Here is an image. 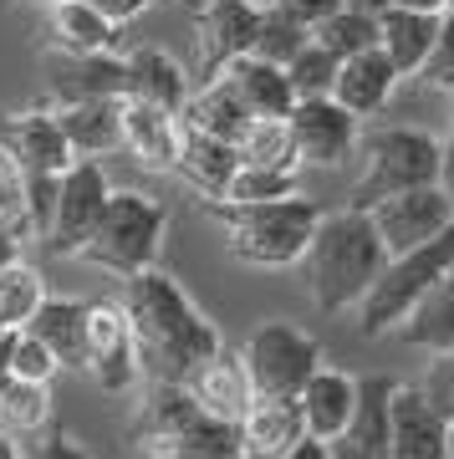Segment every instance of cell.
<instances>
[{
	"instance_id": "6da1fadb",
	"label": "cell",
	"mask_w": 454,
	"mask_h": 459,
	"mask_svg": "<svg viewBox=\"0 0 454 459\" xmlns=\"http://www.w3.org/2000/svg\"><path fill=\"white\" fill-rule=\"evenodd\" d=\"M123 312H128V327L138 337V362H144L148 377H184L195 373L199 362H210L220 352V332L205 312H199L189 291L169 281L153 265V271H138V276L123 281Z\"/></svg>"
},
{
	"instance_id": "7a4b0ae2",
	"label": "cell",
	"mask_w": 454,
	"mask_h": 459,
	"mask_svg": "<svg viewBox=\"0 0 454 459\" xmlns=\"http://www.w3.org/2000/svg\"><path fill=\"white\" fill-rule=\"evenodd\" d=\"M301 261H307L311 301L322 312H353L368 296V286L378 281L389 250L378 240L368 210H337V214H322V225H317Z\"/></svg>"
},
{
	"instance_id": "3957f363",
	"label": "cell",
	"mask_w": 454,
	"mask_h": 459,
	"mask_svg": "<svg viewBox=\"0 0 454 459\" xmlns=\"http://www.w3.org/2000/svg\"><path fill=\"white\" fill-rule=\"evenodd\" d=\"M210 210L225 225L230 255L240 265H256V271H286V265H296L307 255L317 225H322V204H311L301 195L260 199V204H225V199H214Z\"/></svg>"
},
{
	"instance_id": "277c9868",
	"label": "cell",
	"mask_w": 454,
	"mask_h": 459,
	"mask_svg": "<svg viewBox=\"0 0 454 459\" xmlns=\"http://www.w3.org/2000/svg\"><path fill=\"white\" fill-rule=\"evenodd\" d=\"M163 235H169V214H163L159 199L144 195V189H113L98 214V225H92V235L82 240V250L72 261L98 265L108 276L128 281L138 271L159 265Z\"/></svg>"
},
{
	"instance_id": "5b68a950",
	"label": "cell",
	"mask_w": 454,
	"mask_h": 459,
	"mask_svg": "<svg viewBox=\"0 0 454 459\" xmlns=\"http://www.w3.org/2000/svg\"><path fill=\"white\" fill-rule=\"evenodd\" d=\"M454 271V225L434 240H423V246L404 250V255H389L378 281L368 286V296L357 301V332L362 337H383V332H398L408 312H414V301H419L439 276H450Z\"/></svg>"
},
{
	"instance_id": "8992f818",
	"label": "cell",
	"mask_w": 454,
	"mask_h": 459,
	"mask_svg": "<svg viewBox=\"0 0 454 459\" xmlns=\"http://www.w3.org/2000/svg\"><path fill=\"white\" fill-rule=\"evenodd\" d=\"M357 153H362V179L353 184L347 210H373L378 199L434 184L439 174V138L423 128H404V123L373 128L357 143Z\"/></svg>"
},
{
	"instance_id": "52a82bcc",
	"label": "cell",
	"mask_w": 454,
	"mask_h": 459,
	"mask_svg": "<svg viewBox=\"0 0 454 459\" xmlns=\"http://www.w3.org/2000/svg\"><path fill=\"white\" fill-rule=\"evenodd\" d=\"M245 373L256 398H296L307 388V377L322 368V347L292 322H260L240 347Z\"/></svg>"
},
{
	"instance_id": "ba28073f",
	"label": "cell",
	"mask_w": 454,
	"mask_h": 459,
	"mask_svg": "<svg viewBox=\"0 0 454 459\" xmlns=\"http://www.w3.org/2000/svg\"><path fill=\"white\" fill-rule=\"evenodd\" d=\"M108 195H113V184H108V169L98 159H72L62 169V179H57V214H51V230H47L51 255H77L82 240L98 225Z\"/></svg>"
},
{
	"instance_id": "9c48e42d",
	"label": "cell",
	"mask_w": 454,
	"mask_h": 459,
	"mask_svg": "<svg viewBox=\"0 0 454 459\" xmlns=\"http://www.w3.org/2000/svg\"><path fill=\"white\" fill-rule=\"evenodd\" d=\"M296 159L311 169H337L347 164L362 143V117H353L337 98H296L286 113Z\"/></svg>"
},
{
	"instance_id": "30bf717a",
	"label": "cell",
	"mask_w": 454,
	"mask_h": 459,
	"mask_svg": "<svg viewBox=\"0 0 454 459\" xmlns=\"http://www.w3.org/2000/svg\"><path fill=\"white\" fill-rule=\"evenodd\" d=\"M102 394H128L144 362H138V337L128 327L123 301H87V368Z\"/></svg>"
},
{
	"instance_id": "8fae6325",
	"label": "cell",
	"mask_w": 454,
	"mask_h": 459,
	"mask_svg": "<svg viewBox=\"0 0 454 459\" xmlns=\"http://www.w3.org/2000/svg\"><path fill=\"white\" fill-rule=\"evenodd\" d=\"M368 214H373V230L389 255H404V250L423 246V240H434L454 225V204L439 195V184H419V189L378 199Z\"/></svg>"
},
{
	"instance_id": "7c38bea8",
	"label": "cell",
	"mask_w": 454,
	"mask_h": 459,
	"mask_svg": "<svg viewBox=\"0 0 454 459\" xmlns=\"http://www.w3.org/2000/svg\"><path fill=\"white\" fill-rule=\"evenodd\" d=\"M389 459H454V424L419 383H393Z\"/></svg>"
},
{
	"instance_id": "4fadbf2b",
	"label": "cell",
	"mask_w": 454,
	"mask_h": 459,
	"mask_svg": "<svg viewBox=\"0 0 454 459\" xmlns=\"http://www.w3.org/2000/svg\"><path fill=\"white\" fill-rule=\"evenodd\" d=\"M260 31V0H205L195 11L199 41V82H214L235 56L256 47Z\"/></svg>"
},
{
	"instance_id": "5bb4252c",
	"label": "cell",
	"mask_w": 454,
	"mask_h": 459,
	"mask_svg": "<svg viewBox=\"0 0 454 459\" xmlns=\"http://www.w3.org/2000/svg\"><path fill=\"white\" fill-rule=\"evenodd\" d=\"M0 148L16 159L21 174H62V169L77 159L51 108L5 113V117H0Z\"/></svg>"
},
{
	"instance_id": "9a60e30c",
	"label": "cell",
	"mask_w": 454,
	"mask_h": 459,
	"mask_svg": "<svg viewBox=\"0 0 454 459\" xmlns=\"http://www.w3.org/2000/svg\"><path fill=\"white\" fill-rule=\"evenodd\" d=\"M128 92V66L123 51H87V56H66L57 51L47 62V98L62 102H87V98H123Z\"/></svg>"
},
{
	"instance_id": "2e32d148",
	"label": "cell",
	"mask_w": 454,
	"mask_h": 459,
	"mask_svg": "<svg viewBox=\"0 0 454 459\" xmlns=\"http://www.w3.org/2000/svg\"><path fill=\"white\" fill-rule=\"evenodd\" d=\"M184 388L195 394V403L214 419H225V424H240L250 403H256V388H250V373H245V358L240 352H230L220 347L210 362H199L195 373L184 377Z\"/></svg>"
},
{
	"instance_id": "e0dca14e",
	"label": "cell",
	"mask_w": 454,
	"mask_h": 459,
	"mask_svg": "<svg viewBox=\"0 0 454 459\" xmlns=\"http://www.w3.org/2000/svg\"><path fill=\"white\" fill-rule=\"evenodd\" d=\"M118 113H123V148L144 169H174L179 159V138H184V123L169 108H153L144 98H118Z\"/></svg>"
},
{
	"instance_id": "ac0fdd59",
	"label": "cell",
	"mask_w": 454,
	"mask_h": 459,
	"mask_svg": "<svg viewBox=\"0 0 454 459\" xmlns=\"http://www.w3.org/2000/svg\"><path fill=\"white\" fill-rule=\"evenodd\" d=\"M47 5V36L51 51L87 56V51H123V26L92 11L87 0H41Z\"/></svg>"
},
{
	"instance_id": "d6986e66",
	"label": "cell",
	"mask_w": 454,
	"mask_h": 459,
	"mask_svg": "<svg viewBox=\"0 0 454 459\" xmlns=\"http://www.w3.org/2000/svg\"><path fill=\"white\" fill-rule=\"evenodd\" d=\"M398 82H404L398 66L383 56V47H373V51H357V56H347V62L337 66L332 98H337L353 117H378L383 108H389V98H393Z\"/></svg>"
},
{
	"instance_id": "ffe728a7",
	"label": "cell",
	"mask_w": 454,
	"mask_h": 459,
	"mask_svg": "<svg viewBox=\"0 0 454 459\" xmlns=\"http://www.w3.org/2000/svg\"><path fill=\"white\" fill-rule=\"evenodd\" d=\"M235 169H240V153H235V143L184 128V138H179V159H174V174L189 184L195 195H205V204L225 199L230 179H235Z\"/></svg>"
},
{
	"instance_id": "44dd1931",
	"label": "cell",
	"mask_w": 454,
	"mask_h": 459,
	"mask_svg": "<svg viewBox=\"0 0 454 459\" xmlns=\"http://www.w3.org/2000/svg\"><path fill=\"white\" fill-rule=\"evenodd\" d=\"M296 439H307L296 398H256L240 419V459H281Z\"/></svg>"
},
{
	"instance_id": "7402d4cb",
	"label": "cell",
	"mask_w": 454,
	"mask_h": 459,
	"mask_svg": "<svg viewBox=\"0 0 454 459\" xmlns=\"http://www.w3.org/2000/svg\"><path fill=\"white\" fill-rule=\"evenodd\" d=\"M301 403V419H307V434L311 439H342L347 434V419H353V403H357V377L337 373V368H317L307 377V388L296 394Z\"/></svg>"
},
{
	"instance_id": "603a6c76",
	"label": "cell",
	"mask_w": 454,
	"mask_h": 459,
	"mask_svg": "<svg viewBox=\"0 0 454 459\" xmlns=\"http://www.w3.org/2000/svg\"><path fill=\"white\" fill-rule=\"evenodd\" d=\"M439 16L434 11H404V5H378V47L398 66V77H419L423 56L439 36Z\"/></svg>"
},
{
	"instance_id": "cb8c5ba5",
	"label": "cell",
	"mask_w": 454,
	"mask_h": 459,
	"mask_svg": "<svg viewBox=\"0 0 454 459\" xmlns=\"http://www.w3.org/2000/svg\"><path fill=\"white\" fill-rule=\"evenodd\" d=\"M57 123H62L66 143L77 159H102V153H118L123 148V113H118V98H87V102H62L51 108Z\"/></svg>"
},
{
	"instance_id": "d4e9b609",
	"label": "cell",
	"mask_w": 454,
	"mask_h": 459,
	"mask_svg": "<svg viewBox=\"0 0 454 459\" xmlns=\"http://www.w3.org/2000/svg\"><path fill=\"white\" fill-rule=\"evenodd\" d=\"M123 66H128V92L123 98H144L153 108H169V113H184L189 102V72L159 47H133L123 51Z\"/></svg>"
},
{
	"instance_id": "484cf974",
	"label": "cell",
	"mask_w": 454,
	"mask_h": 459,
	"mask_svg": "<svg viewBox=\"0 0 454 459\" xmlns=\"http://www.w3.org/2000/svg\"><path fill=\"white\" fill-rule=\"evenodd\" d=\"M220 77L235 87V98L250 108V117H286V113H292V102H296L286 66L266 62V56H250V51H245V56H235Z\"/></svg>"
},
{
	"instance_id": "4316f807",
	"label": "cell",
	"mask_w": 454,
	"mask_h": 459,
	"mask_svg": "<svg viewBox=\"0 0 454 459\" xmlns=\"http://www.w3.org/2000/svg\"><path fill=\"white\" fill-rule=\"evenodd\" d=\"M26 332L41 337L62 368H87V301H77V296H41V307L31 312Z\"/></svg>"
},
{
	"instance_id": "83f0119b",
	"label": "cell",
	"mask_w": 454,
	"mask_h": 459,
	"mask_svg": "<svg viewBox=\"0 0 454 459\" xmlns=\"http://www.w3.org/2000/svg\"><path fill=\"white\" fill-rule=\"evenodd\" d=\"M199 413L205 409L195 403V394H189L184 383H174V377H153V383H148V398L138 403L133 434H138V444H174Z\"/></svg>"
},
{
	"instance_id": "f1b7e54d",
	"label": "cell",
	"mask_w": 454,
	"mask_h": 459,
	"mask_svg": "<svg viewBox=\"0 0 454 459\" xmlns=\"http://www.w3.org/2000/svg\"><path fill=\"white\" fill-rule=\"evenodd\" d=\"M179 123L195 128V133H210V138H225V143H240L245 128H250V108L235 98V87H230L225 77H214V82H205L199 92H189Z\"/></svg>"
},
{
	"instance_id": "f546056e",
	"label": "cell",
	"mask_w": 454,
	"mask_h": 459,
	"mask_svg": "<svg viewBox=\"0 0 454 459\" xmlns=\"http://www.w3.org/2000/svg\"><path fill=\"white\" fill-rule=\"evenodd\" d=\"M398 337L423 352H454V271L414 301V312L398 322Z\"/></svg>"
},
{
	"instance_id": "4dcf8cb0",
	"label": "cell",
	"mask_w": 454,
	"mask_h": 459,
	"mask_svg": "<svg viewBox=\"0 0 454 459\" xmlns=\"http://www.w3.org/2000/svg\"><path fill=\"white\" fill-rule=\"evenodd\" d=\"M389 419H393V377H383V373L357 377V403H353V419H347L342 439L353 449H362V455L389 459Z\"/></svg>"
},
{
	"instance_id": "1f68e13d",
	"label": "cell",
	"mask_w": 454,
	"mask_h": 459,
	"mask_svg": "<svg viewBox=\"0 0 454 459\" xmlns=\"http://www.w3.org/2000/svg\"><path fill=\"white\" fill-rule=\"evenodd\" d=\"M311 41H322L337 62H347V56H357V51H373L378 47V11L342 0L337 11H332L317 31H311Z\"/></svg>"
},
{
	"instance_id": "d6a6232c",
	"label": "cell",
	"mask_w": 454,
	"mask_h": 459,
	"mask_svg": "<svg viewBox=\"0 0 454 459\" xmlns=\"http://www.w3.org/2000/svg\"><path fill=\"white\" fill-rule=\"evenodd\" d=\"M51 419V383H26L11 377L0 388V429L16 434V439H36Z\"/></svg>"
},
{
	"instance_id": "836d02e7",
	"label": "cell",
	"mask_w": 454,
	"mask_h": 459,
	"mask_svg": "<svg viewBox=\"0 0 454 459\" xmlns=\"http://www.w3.org/2000/svg\"><path fill=\"white\" fill-rule=\"evenodd\" d=\"M240 153V164H266V169H292L296 174V143H292V128H286V117H250V128L245 138L235 143Z\"/></svg>"
},
{
	"instance_id": "e575fe53",
	"label": "cell",
	"mask_w": 454,
	"mask_h": 459,
	"mask_svg": "<svg viewBox=\"0 0 454 459\" xmlns=\"http://www.w3.org/2000/svg\"><path fill=\"white\" fill-rule=\"evenodd\" d=\"M41 296H47V286L36 276V265H26V261L5 265V271H0V332L26 327L31 312L41 307Z\"/></svg>"
},
{
	"instance_id": "d590c367",
	"label": "cell",
	"mask_w": 454,
	"mask_h": 459,
	"mask_svg": "<svg viewBox=\"0 0 454 459\" xmlns=\"http://www.w3.org/2000/svg\"><path fill=\"white\" fill-rule=\"evenodd\" d=\"M337 56L322 47V41H307L286 62V77H292V92L296 98H332V82H337Z\"/></svg>"
},
{
	"instance_id": "8d00e7d4",
	"label": "cell",
	"mask_w": 454,
	"mask_h": 459,
	"mask_svg": "<svg viewBox=\"0 0 454 459\" xmlns=\"http://www.w3.org/2000/svg\"><path fill=\"white\" fill-rule=\"evenodd\" d=\"M311 41L307 26H296L292 16H281L276 5H260V31H256V47H250V56H266V62L286 66L296 56V51Z\"/></svg>"
},
{
	"instance_id": "74e56055",
	"label": "cell",
	"mask_w": 454,
	"mask_h": 459,
	"mask_svg": "<svg viewBox=\"0 0 454 459\" xmlns=\"http://www.w3.org/2000/svg\"><path fill=\"white\" fill-rule=\"evenodd\" d=\"M296 195L292 169H266V164H240L225 189V204H260V199H286Z\"/></svg>"
},
{
	"instance_id": "f35d334b",
	"label": "cell",
	"mask_w": 454,
	"mask_h": 459,
	"mask_svg": "<svg viewBox=\"0 0 454 459\" xmlns=\"http://www.w3.org/2000/svg\"><path fill=\"white\" fill-rule=\"evenodd\" d=\"M0 225L16 230V235H31V220H26V174L16 169V159L0 148Z\"/></svg>"
},
{
	"instance_id": "ab89813d",
	"label": "cell",
	"mask_w": 454,
	"mask_h": 459,
	"mask_svg": "<svg viewBox=\"0 0 454 459\" xmlns=\"http://www.w3.org/2000/svg\"><path fill=\"white\" fill-rule=\"evenodd\" d=\"M57 373H62L57 352H51L41 337H31V332L21 327L16 332V352H11V377H26V383H51Z\"/></svg>"
},
{
	"instance_id": "60d3db41",
	"label": "cell",
	"mask_w": 454,
	"mask_h": 459,
	"mask_svg": "<svg viewBox=\"0 0 454 459\" xmlns=\"http://www.w3.org/2000/svg\"><path fill=\"white\" fill-rule=\"evenodd\" d=\"M419 82L439 87V92H454V11L439 16V36H434V47H429V56H423V66H419Z\"/></svg>"
},
{
	"instance_id": "b9f144b4",
	"label": "cell",
	"mask_w": 454,
	"mask_h": 459,
	"mask_svg": "<svg viewBox=\"0 0 454 459\" xmlns=\"http://www.w3.org/2000/svg\"><path fill=\"white\" fill-rule=\"evenodd\" d=\"M57 179L62 174H26V220H31V235H41V240L57 214Z\"/></svg>"
},
{
	"instance_id": "7bdbcfd3",
	"label": "cell",
	"mask_w": 454,
	"mask_h": 459,
	"mask_svg": "<svg viewBox=\"0 0 454 459\" xmlns=\"http://www.w3.org/2000/svg\"><path fill=\"white\" fill-rule=\"evenodd\" d=\"M419 388L434 398L439 413H450V424H454V352H434V362H429V377H423Z\"/></svg>"
},
{
	"instance_id": "ee69618b",
	"label": "cell",
	"mask_w": 454,
	"mask_h": 459,
	"mask_svg": "<svg viewBox=\"0 0 454 459\" xmlns=\"http://www.w3.org/2000/svg\"><path fill=\"white\" fill-rule=\"evenodd\" d=\"M260 5H276L281 16H292L296 26H307V31H317L332 11H337L342 0H260Z\"/></svg>"
},
{
	"instance_id": "f6af8a7d",
	"label": "cell",
	"mask_w": 454,
	"mask_h": 459,
	"mask_svg": "<svg viewBox=\"0 0 454 459\" xmlns=\"http://www.w3.org/2000/svg\"><path fill=\"white\" fill-rule=\"evenodd\" d=\"M31 459H92V455H87L72 434H47V439L31 449Z\"/></svg>"
},
{
	"instance_id": "bcb514c9",
	"label": "cell",
	"mask_w": 454,
	"mask_h": 459,
	"mask_svg": "<svg viewBox=\"0 0 454 459\" xmlns=\"http://www.w3.org/2000/svg\"><path fill=\"white\" fill-rule=\"evenodd\" d=\"M36 5H41V0H36ZM87 5H92V11H102L108 21H118V26H128L133 16H144L153 0H87Z\"/></svg>"
},
{
	"instance_id": "7dc6e473",
	"label": "cell",
	"mask_w": 454,
	"mask_h": 459,
	"mask_svg": "<svg viewBox=\"0 0 454 459\" xmlns=\"http://www.w3.org/2000/svg\"><path fill=\"white\" fill-rule=\"evenodd\" d=\"M434 184H439V195L454 204V133L450 138H439V174H434Z\"/></svg>"
},
{
	"instance_id": "c3c4849f",
	"label": "cell",
	"mask_w": 454,
	"mask_h": 459,
	"mask_svg": "<svg viewBox=\"0 0 454 459\" xmlns=\"http://www.w3.org/2000/svg\"><path fill=\"white\" fill-rule=\"evenodd\" d=\"M281 459H332V444H327V439H311V434H307V439H296Z\"/></svg>"
},
{
	"instance_id": "681fc988",
	"label": "cell",
	"mask_w": 454,
	"mask_h": 459,
	"mask_svg": "<svg viewBox=\"0 0 454 459\" xmlns=\"http://www.w3.org/2000/svg\"><path fill=\"white\" fill-rule=\"evenodd\" d=\"M353 5H368V11H378V5H404V11H444V0H353Z\"/></svg>"
},
{
	"instance_id": "f907efd6",
	"label": "cell",
	"mask_w": 454,
	"mask_h": 459,
	"mask_svg": "<svg viewBox=\"0 0 454 459\" xmlns=\"http://www.w3.org/2000/svg\"><path fill=\"white\" fill-rule=\"evenodd\" d=\"M21 240H26V235H16V230H5V225H0V271L21 261Z\"/></svg>"
},
{
	"instance_id": "816d5d0a",
	"label": "cell",
	"mask_w": 454,
	"mask_h": 459,
	"mask_svg": "<svg viewBox=\"0 0 454 459\" xmlns=\"http://www.w3.org/2000/svg\"><path fill=\"white\" fill-rule=\"evenodd\" d=\"M144 459H205L195 449H179V444H144Z\"/></svg>"
},
{
	"instance_id": "f5cc1de1",
	"label": "cell",
	"mask_w": 454,
	"mask_h": 459,
	"mask_svg": "<svg viewBox=\"0 0 454 459\" xmlns=\"http://www.w3.org/2000/svg\"><path fill=\"white\" fill-rule=\"evenodd\" d=\"M11 352H16V332H0V388L11 383Z\"/></svg>"
},
{
	"instance_id": "db71d44e",
	"label": "cell",
	"mask_w": 454,
	"mask_h": 459,
	"mask_svg": "<svg viewBox=\"0 0 454 459\" xmlns=\"http://www.w3.org/2000/svg\"><path fill=\"white\" fill-rule=\"evenodd\" d=\"M332 459H378V455H362V449H353L347 439H332Z\"/></svg>"
},
{
	"instance_id": "11a10c76",
	"label": "cell",
	"mask_w": 454,
	"mask_h": 459,
	"mask_svg": "<svg viewBox=\"0 0 454 459\" xmlns=\"http://www.w3.org/2000/svg\"><path fill=\"white\" fill-rule=\"evenodd\" d=\"M0 459H21V439L5 434V429H0Z\"/></svg>"
},
{
	"instance_id": "9f6ffc18",
	"label": "cell",
	"mask_w": 454,
	"mask_h": 459,
	"mask_svg": "<svg viewBox=\"0 0 454 459\" xmlns=\"http://www.w3.org/2000/svg\"><path fill=\"white\" fill-rule=\"evenodd\" d=\"M444 11H454V0H444Z\"/></svg>"
}]
</instances>
